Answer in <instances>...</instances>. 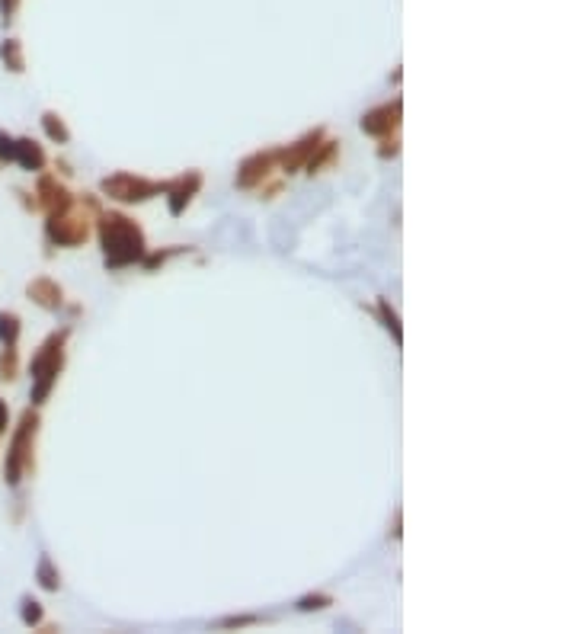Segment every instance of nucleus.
I'll return each mask as SVG.
<instances>
[{"instance_id":"obj_1","label":"nucleus","mask_w":576,"mask_h":634,"mask_svg":"<svg viewBox=\"0 0 576 634\" xmlns=\"http://www.w3.org/2000/svg\"><path fill=\"white\" fill-rule=\"evenodd\" d=\"M96 237L102 247V266L106 272L128 270L138 266L147 254L145 231L135 219H128L125 211H96Z\"/></svg>"},{"instance_id":"obj_2","label":"nucleus","mask_w":576,"mask_h":634,"mask_svg":"<svg viewBox=\"0 0 576 634\" xmlns=\"http://www.w3.org/2000/svg\"><path fill=\"white\" fill-rule=\"evenodd\" d=\"M96 211H100V202L84 192V196H77V202L71 209L45 215V237H49V244L65 250L84 247L90 241V234H93Z\"/></svg>"},{"instance_id":"obj_3","label":"nucleus","mask_w":576,"mask_h":634,"mask_svg":"<svg viewBox=\"0 0 576 634\" xmlns=\"http://www.w3.org/2000/svg\"><path fill=\"white\" fill-rule=\"evenodd\" d=\"M67 336H71V327H61L55 334L45 336V343L36 350L30 362V375H32V388H30V401L32 407L45 404L55 391L61 379V369H65V356H67Z\"/></svg>"},{"instance_id":"obj_4","label":"nucleus","mask_w":576,"mask_h":634,"mask_svg":"<svg viewBox=\"0 0 576 634\" xmlns=\"http://www.w3.org/2000/svg\"><path fill=\"white\" fill-rule=\"evenodd\" d=\"M36 436H39V410L26 407L20 416V426L10 436L7 461H4V481L10 487H20L30 471L36 468Z\"/></svg>"},{"instance_id":"obj_5","label":"nucleus","mask_w":576,"mask_h":634,"mask_svg":"<svg viewBox=\"0 0 576 634\" xmlns=\"http://www.w3.org/2000/svg\"><path fill=\"white\" fill-rule=\"evenodd\" d=\"M164 186L167 180H147L141 174H112V176H102L100 180V192L112 202H122V205H138V202H147L154 196H164Z\"/></svg>"},{"instance_id":"obj_6","label":"nucleus","mask_w":576,"mask_h":634,"mask_svg":"<svg viewBox=\"0 0 576 634\" xmlns=\"http://www.w3.org/2000/svg\"><path fill=\"white\" fill-rule=\"evenodd\" d=\"M401 119H403V100L394 96L391 103H381V106L365 112V116L359 119V129H362L365 135H372V138H387V135H397Z\"/></svg>"},{"instance_id":"obj_7","label":"nucleus","mask_w":576,"mask_h":634,"mask_svg":"<svg viewBox=\"0 0 576 634\" xmlns=\"http://www.w3.org/2000/svg\"><path fill=\"white\" fill-rule=\"evenodd\" d=\"M279 167V147H270V151H256L250 157H244L241 167H237V190H256V186H263L266 180L272 176V170Z\"/></svg>"},{"instance_id":"obj_8","label":"nucleus","mask_w":576,"mask_h":634,"mask_svg":"<svg viewBox=\"0 0 576 634\" xmlns=\"http://www.w3.org/2000/svg\"><path fill=\"white\" fill-rule=\"evenodd\" d=\"M202 183H205L202 170H186V174L167 180V186H164V196H167L170 215H173V219L186 215V209L192 205V199H196L199 190H202Z\"/></svg>"},{"instance_id":"obj_9","label":"nucleus","mask_w":576,"mask_h":634,"mask_svg":"<svg viewBox=\"0 0 576 634\" xmlns=\"http://www.w3.org/2000/svg\"><path fill=\"white\" fill-rule=\"evenodd\" d=\"M323 138H327V131H323V129H311V131H305V135H301L295 145L279 147V170H282L285 176H292V174H298V170H305L307 157H311L314 147L321 145Z\"/></svg>"},{"instance_id":"obj_10","label":"nucleus","mask_w":576,"mask_h":634,"mask_svg":"<svg viewBox=\"0 0 576 634\" xmlns=\"http://www.w3.org/2000/svg\"><path fill=\"white\" fill-rule=\"evenodd\" d=\"M36 209H42L45 215H51V211H65L71 209L74 202H77V196H74L71 190H67L65 183H58L51 174H42L36 183Z\"/></svg>"},{"instance_id":"obj_11","label":"nucleus","mask_w":576,"mask_h":634,"mask_svg":"<svg viewBox=\"0 0 576 634\" xmlns=\"http://www.w3.org/2000/svg\"><path fill=\"white\" fill-rule=\"evenodd\" d=\"M26 295H30V301H36L42 311H61V308H65V289L49 276L32 279V282L26 285Z\"/></svg>"},{"instance_id":"obj_12","label":"nucleus","mask_w":576,"mask_h":634,"mask_svg":"<svg viewBox=\"0 0 576 634\" xmlns=\"http://www.w3.org/2000/svg\"><path fill=\"white\" fill-rule=\"evenodd\" d=\"M13 164H20L22 170H30V174H42L49 157H45L42 145L32 138H16V147H13Z\"/></svg>"},{"instance_id":"obj_13","label":"nucleus","mask_w":576,"mask_h":634,"mask_svg":"<svg viewBox=\"0 0 576 634\" xmlns=\"http://www.w3.org/2000/svg\"><path fill=\"white\" fill-rule=\"evenodd\" d=\"M336 154H340V141H330V138H323L321 145L314 147V154L307 157V164H305V174L307 176H314V174H323V170L330 167V164L336 161Z\"/></svg>"},{"instance_id":"obj_14","label":"nucleus","mask_w":576,"mask_h":634,"mask_svg":"<svg viewBox=\"0 0 576 634\" xmlns=\"http://www.w3.org/2000/svg\"><path fill=\"white\" fill-rule=\"evenodd\" d=\"M42 129H45V135H49V141H55V145H67V141H71V129H67L58 112H51V110L42 112Z\"/></svg>"},{"instance_id":"obj_15","label":"nucleus","mask_w":576,"mask_h":634,"mask_svg":"<svg viewBox=\"0 0 576 634\" xmlns=\"http://www.w3.org/2000/svg\"><path fill=\"white\" fill-rule=\"evenodd\" d=\"M36 580H39V586H42V590L58 593V586H61V574H58V567H55V561H51L49 554H42V558H39Z\"/></svg>"},{"instance_id":"obj_16","label":"nucleus","mask_w":576,"mask_h":634,"mask_svg":"<svg viewBox=\"0 0 576 634\" xmlns=\"http://www.w3.org/2000/svg\"><path fill=\"white\" fill-rule=\"evenodd\" d=\"M186 250H190V247H180V244H176V247H164V250H147L145 260H141L138 266H145L147 272H157L161 266H167V263L173 260V256L186 254Z\"/></svg>"},{"instance_id":"obj_17","label":"nucleus","mask_w":576,"mask_h":634,"mask_svg":"<svg viewBox=\"0 0 576 634\" xmlns=\"http://www.w3.org/2000/svg\"><path fill=\"white\" fill-rule=\"evenodd\" d=\"M20 334H22L20 314L0 311V343H4V346H16V343H20Z\"/></svg>"},{"instance_id":"obj_18","label":"nucleus","mask_w":576,"mask_h":634,"mask_svg":"<svg viewBox=\"0 0 576 634\" xmlns=\"http://www.w3.org/2000/svg\"><path fill=\"white\" fill-rule=\"evenodd\" d=\"M0 58H4L7 71H13V74H22V71H26V58H22L20 39H7V42L0 45Z\"/></svg>"},{"instance_id":"obj_19","label":"nucleus","mask_w":576,"mask_h":634,"mask_svg":"<svg viewBox=\"0 0 576 634\" xmlns=\"http://www.w3.org/2000/svg\"><path fill=\"white\" fill-rule=\"evenodd\" d=\"M378 317H381V321H385L387 334L394 336V343H397V346H403L401 317H397V311H394V308H391V301H387V299H378Z\"/></svg>"},{"instance_id":"obj_20","label":"nucleus","mask_w":576,"mask_h":634,"mask_svg":"<svg viewBox=\"0 0 576 634\" xmlns=\"http://www.w3.org/2000/svg\"><path fill=\"white\" fill-rule=\"evenodd\" d=\"M16 375H20V350L4 346L0 350V381H13Z\"/></svg>"},{"instance_id":"obj_21","label":"nucleus","mask_w":576,"mask_h":634,"mask_svg":"<svg viewBox=\"0 0 576 634\" xmlns=\"http://www.w3.org/2000/svg\"><path fill=\"white\" fill-rule=\"evenodd\" d=\"M22 625L26 628H36V625H42V619H45V612H42V603L39 599H32V596H22Z\"/></svg>"},{"instance_id":"obj_22","label":"nucleus","mask_w":576,"mask_h":634,"mask_svg":"<svg viewBox=\"0 0 576 634\" xmlns=\"http://www.w3.org/2000/svg\"><path fill=\"white\" fill-rule=\"evenodd\" d=\"M295 605H298V612H321V609L333 605V596H327V593H307Z\"/></svg>"},{"instance_id":"obj_23","label":"nucleus","mask_w":576,"mask_h":634,"mask_svg":"<svg viewBox=\"0 0 576 634\" xmlns=\"http://www.w3.org/2000/svg\"><path fill=\"white\" fill-rule=\"evenodd\" d=\"M397 154H401V138H397V135H387V138H381V147H378L381 161H391V157H397Z\"/></svg>"},{"instance_id":"obj_24","label":"nucleus","mask_w":576,"mask_h":634,"mask_svg":"<svg viewBox=\"0 0 576 634\" xmlns=\"http://www.w3.org/2000/svg\"><path fill=\"white\" fill-rule=\"evenodd\" d=\"M13 147H16V138H13V135L0 131V161H4V164H13Z\"/></svg>"},{"instance_id":"obj_25","label":"nucleus","mask_w":576,"mask_h":634,"mask_svg":"<svg viewBox=\"0 0 576 634\" xmlns=\"http://www.w3.org/2000/svg\"><path fill=\"white\" fill-rule=\"evenodd\" d=\"M256 615H231V619H221L215 628H247V625H256Z\"/></svg>"},{"instance_id":"obj_26","label":"nucleus","mask_w":576,"mask_h":634,"mask_svg":"<svg viewBox=\"0 0 576 634\" xmlns=\"http://www.w3.org/2000/svg\"><path fill=\"white\" fill-rule=\"evenodd\" d=\"M22 0H0V20H4V26H10V22L16 20V10H20Z\"/></svg>"},{"instance_id":"obj_27","label":"nucleus","mask_w":576,"mask_h":634,"mask_svg":"<svg viewBox=\"0 0 576 634\" xmlns=\"http://www.w3.org/2000/svg\"><path fill=\"white\" fill-rule=\"evenodd\" d=\"M10 426V410H7V401L0 397V433H7Z\"/></svg>"}]
</instances>
